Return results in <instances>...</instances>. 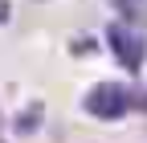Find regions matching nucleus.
<instances>
[{
	"label": "nucleus",
	"mask_w": 147,
	"mask_h": 143,
	"mask_svg": "<svg viewBox=\"0 0 147 143\" xmlns=\"http://www.w3.org/2000/svg\"><path fill=\"white\" fill-rule=\"evenodd\" d=\"M82 106H86L94 119L115 123V119H123V115L135 106V90L123 86V82H98V86L86 90V102H82Z\"/></svg>",
	"instance_id": "obj_1"
},
{
	"label": "nucleus",
	"mask_w": 147,
	"mask_h": 143,
	"mask_svg": "<svg viewBox=\"0 0 147 143\" xmlns=\"http://www.w3.org/2000/svg\"><path fill=\"white\" fill-rule=\"evenodd\" d=\"M106 45H110V53L119 57V65L131 69V74L147 61V41H143V33L131 29V25H110V29H106Z\"/></svg>",
	"instance_id": "obj_2"
},
{
	"label": "nucleus",
	"mask_w": 147,
	"mask_h": 143,
	"mask_svg": "<svg viewBox=\"0 0 147 143\" xmlns=\"http://www.w3.org/2000/svg\"><path fill=\"white\" fill-rule=\"evenodd\" d=\"M41 123H45V106H41V102H29L25 111L12 119V131H16V135H37Z\"/></svg>",
	"instance_id": "obj_3"
},
{
	"label": "nucleus",
	"mask_w": 147,
	"mask_h": 143,
	"mask_svg": "<svg viewBox=\"0 0 147 143\" xmlns=\"http://www.w3.org/2000/svg\"><path fill=\"white\" fill-rule=\"evenodd\" d=\"M119 16H123V25L143 29L147 25V0H119Z\"/></svg>",
	"instance_id": "obj_4"
},
{
	"label": "nucleus",
	"mask_w": 147,
	"mask_h": 143,
	"mask_svg": "<svg viewBox=\"0 0 147 143\" xmlns=\"http://www.w3.org/2000/svg\"><path fill=\"white\" fill-rule=\"evenodd\" d=\"M8 16H12V4H8V0H0V25H8Z\"/></svg>",
	"instance_id": "obj_5"
}]
</instances>
